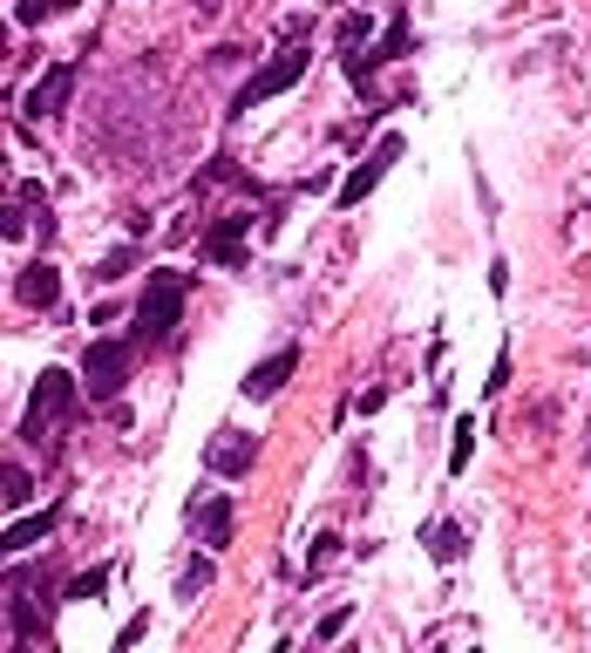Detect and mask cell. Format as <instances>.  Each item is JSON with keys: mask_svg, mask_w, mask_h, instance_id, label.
I'll return each instance as SVG.
<instances>
[{"mask_svg": "<svg viewBox=\"0 0 591 653\" xmlns=\"http://www.w3.org/2000/svg\"><path fill=\"white\" fill-rule=\"evenodd\" d=\"M252 463H259V443H252V436H231V430L204 449V470H211V476H245Z\"/></svg>", "mask_w": 591, "mask_h": 653, "instance_id": "cell-11", "label": "cell"}, {"mask_svg": "<svg viewBox=\"0 0 591 653\" xmlns=\"http://www.w3.org/2000/svg\"><path fill=\"white\" fill-rule=\"evenodd\" d=\"M401 55H408V14H395V28H388V41H381V48H361V55L347 48V82L368 89L374 68H381V62H401Z\"/></svg>", "mask_w": 591, "mask_h": 653, "instance_id": "cell-7", "label": "cell"}, {"mask_svg": "<svg viewBox=\"0 0 591 653\" xmlns=\"http://www.w3.org/2000/svg\"><path fill=\"white\" fill-rule=\"evenodd\" d=\"M55 517H62V511H35V517H21L14 532H0V559H14V551H35V545H48Z\"/></svg>", "mask_w": 591, "mask_h": 653, "instance_id": "cell-13", "label": "cell"}, {"mask_svg": "<svg viewBox=\"0 0 591 653\" xmlns=\"http://www.w3.org/2000/svg\"><path fill=\"white\" fill-rule=\"evenodd\" d=\"M102 592H110V572H82V579H68V599H102Z\"/></svg>", "mask_w": 591, "mask_h": 653, "instance_id": "cell-21", "label": "cell"}, {"mask_svg": "<svg viewBox=\"0 0 591 653\" xmlns=\"http://www.w3.org/2000/svg\"><path fill=\"white\" fill-rule=\"evenodd\" d=\"M470 457H476V415H462V422H455V449H449V470L462 476V470H470Z\"/></svg>", "mask_w": 591, "mask_h": 653, "instance_id": "cell-17", "label": "cell"}, {"mask_svg": "<svg viewBox=\"0 0 591 653\" xmlns=\"http://www.w3.org/2000/svg\"><path fill=\"white\" fill-rule=\"evenodd\" d=\"M293 368H299V347H279V355H266V361H259V368H252V374H245V382H239V388H245L252 401H272L279 388H286V382H293Z\"/></svg>", "mask_w": 591, "mask_h": 653, "instance_id": "cell-9", "label": "cell"}, {"mask_svg": "<svg viewBox=\"0 0 591 653\" xmlns=\"http://www.w3.org/2000/svg\"><path fill=\"white\" fill-rule=\"evenodd\" d=\"M191 524H197V538H204V545H231V497L211 490L204 504H191Z\"/></svg>", "mask_w": 591, "mask_h": 653, "instance_id": "cell-12", "label": "cell"}, {"mask_svg": "<svg viewBox=\"0 0 591 653\" xmlns=\"http://www.w3.org/2000/svg\"><path fill=\"white\" fill-rule=\"evenodd\" d=\"M68 95H75V62H55V68H48L41 82L28 89V116H62Z\"/></svg>", "mask_w": 591, "mask_h": 653, "instance_id": "cell-10", "label": "cell"}, {"mask_svg": "<svg viewBox=\"0 0 591 653\" xmlns=\"http://www.w3.org/2000/svg\"><path fill=\"white\" fill-rule=\"evenodd\" d=\"M0 239H28V212L21 205H0Z\"/></svg>", "mask_w": 591, "mask_h": 653, "instance_id": "cell-22", "label": "cell"}, {"mask_svg": "<svg viewBox=\"0 0 591 653\" xmlns=\"http://www.w3.org/2000/svg\"><path fill=\"white\" fill-rule=\"evenodd\" d=\"M68 8H75V0H21L14 14H21V28H41V21H62Z\"/></svg>", "mask_w": 591, "mask_h": 653, "instance_id": "cell-16", "label": "cell"}, {"mask_svg": "<svg viewBox=\"0 0 591 653\" xmlns=\"http://www.w3.org/2000/svg\"><path fill=\"white\" fill-rule=\"evenodd\" d=\"M306 62H313V55H306L299 41H286V48H279V55H272L259 75H252V82H245L239 95H231V116H252L259 103H272V95H286V89L299 82V75H306Z\"/></svg>", "mask_w": 591, "mask_h": 653, "instance_id": "cell-3", "label": "cell"}, {"mask_svg": "<svg viewBox=\"0 0 591 653\" xmlns=\"http://www.w3.org/2000/svg\"><path fill=\"white\" fill-rule=\"evenodd\" d=\"M483 388H490V395H503V388H510V355H497V368H490V382H483Z\"/></svg>", "mask_w": 591, "mask_h": 653, "instance_id": "cell-24", "label": "cell"}, {"mask_svg": "<svg viewBox=\"0 0 591 653\" xmlns=\"http://www.w3.org/2000/svg\"><path fill=\"white\" fill-rule=\"evenodd\" d=\"M130 368H137V347L130 341H89V355H82V395L89 401H116L123 382H130Z\"/></svg>", "mask_w": 591, "mask_h": 653, "instance_id": "cell-4", "label": "cell"}, {"mask_svg": "<svg viewBox=\"0 0 591 653\" xmlns=\"http://www.w3.org/2000/svg\"><path fill=\"white\" fill-rule=\"evenodd\" d=\"M0 504H35V476L21 463H0Z\"/></svg>", "mask_w": 591, "mask_h": 653, "instance_id": "cell-14", "label": "cell"}, {"mask_svg": "<svg viewBox=\"0 0 591 653\" xmlns=\"http://www.w3.org/2000/svg\"><path fill=\"white\" fill-rule=\"evenodd\" d=\"M137 259H143V253H137V245H123V253H110V259H102V266H95V280H102V286H116V280H130V266H137Z\"/></svg>", "mask_w": 591, "mask_h": 653, "instance_id": "cell-18", "label": "cell"}, {"mask_svg": "<svg viewBox=\"0 0 591 653\" xmlns=\"http://www.w3.org/2000/svg\"><path fill=\"white\" fill-rule=\"evenodd\" d=\"M368 41V14H341V48H361Z\"/></svg>", "mask_w": 591, "mask_h": 653, "instance_id": "cell-23", "label": "cell"}, {"mask_svg": "<svg viewBox=\"0 0 591 653\" xmlns=\"http://www.w3.org/2000/svg\"><path fill=\"white\" fill-rule=\"evenodd\" d=\"M184 299H191V272H177V266L150 272L143 299H137V341L143 347H164L177 334V320H184Z\"/></svg>", "mask_w": 591, "mask_h": 653, "instance_id": "cell-1", "label": "cell"}, {"mask_svg": "<svg viewBox=\"0 0 591 653\" xmlns=\"http://www.w3.org/2000/svg\"><path fill=\"white\" fill-rule=\"evenodd\" d=\"M75 409H82V382H75L68 368H41V382H35V395H28V415H21V436H28V443H48Z\"/></svg>", "mask_w": 591, "mask_h": 653, "instance_id": "cell-2", "label": "cell"}, {"mask_svg": "<svg viewBox=\"0 0 591 653\" xmlns=\"http://www.w3.org/2000/svg\"><path fill=\"white\" fill-rule=\"evenodd\" d=\"M333 559H341V538H333V532H320V538H313V559H306V579H320V572H326Z\"/></svg>", "mask_w": 591, "mask_h": 653, "instance_id": "cell-19", "label": "cell"}, {"mask_svg": "<svg viewBox=\"0 0 591 653\" xmlns=\"http://www.w3.org/2000/svg\"><path fill=\"white\" fill-rule=\"evenodd\" d=\"M422 545H428V559H435V565H455V559H462V532H455V524H428V538H422Z\"/></svg>", "mask_w": 591, "mask_h": 653, "instance_id": "cell-15", "label": "cell"}, {"mask_svg": "<svg viewBox=\"0 0 591 653\" xmlns=\"http://www.w3.org/2000/svg\"><path fill=\"white\" fill-rule=\"evenodd\" d=\"M197 592H211V565H184V579H177V599H197Z\"/></svg>", "mask_w": 591, "mask_h": 653, "instance_id": "cell-20", "label": "cell"}, {"mask_svg": "<svg viewBox=\"0 0 591 653\" xmlns=\"http://www.w3.org/2000/svg\"><path fill=\"white\" fill-rule=\"evenodd\" d=\"M14 299L28 313H55V299H62V266L55 259H28L21 266V280H14Z\"/></svg>", "mask_w": 591, "mask_h": 653, "instance_id": "cell-6", "label": "cell"}, {"mask_svg": "<svg viewBox=\"0 0 591 653\" xmlns=\"http://www.w3.org/2000/svg\"><path fill=\"white\" fill-rule=\"evenodd\" d=\"M245 239H252V212H231V218H218L211 232H204L197 253L211 259V266H239L245 259Z\"/></svg>", "mask_w": 591, "mask_h": 653, "instance_id": "cell-8", "label": "cell"}, {"mask_svg": "<svg viewBox=\"0 0 591 653\" xmlns=\"http://www.w3.org/2000/svg\"><path fill=\"white\" fill-rule=\"evenodd\" d=\"M401 150H408L401 137H381V143L368 150V157H361V164H354L347 178H341V191H333V205H341V212H354V205H361V197H368L381 178H388V164H401Z\"/></svg>", "mask_w": 591, "mask_h": 653, "instance_id": "cell-5", "label": "cell"}]
</instances>
